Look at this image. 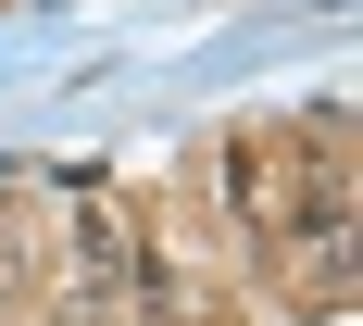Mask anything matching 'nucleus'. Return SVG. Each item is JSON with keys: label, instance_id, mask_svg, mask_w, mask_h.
<instances>
[{"label": "nucleus", "instance_id": "2", "mask_svg": "<svg viewBox=\"0 0 363 326\" xmlns=\"http://www.w3.org/2000/svg\"><path fill=\"white\" fill-rule=\"evenodd\" d=\"M26 289H38V226L0 214V326H26Z\"/></svg>", "mask_w": 363, "mask_h": 326}, {"label": "nucleus", "instance_id": "3", "mask_svg": "<svg viewBox=\"0 0 363 326\" xmlns=\"http://www.w3.org/2000/svg\"><path fill=\"white\" fill-rule=\"evenodd\" d=\"M113 314H125V289H63L50 301V326H113Z\"/></svg>", "mask_w": 363, "mask_h": 326}, {"label": "nucleus", "instance_id": "1", "mask_svg": "<svg viewBox=\"0 0 363 326\" xmlns=\"http://www.w3.org/2000/svg\"><path fill=\"white\" fill-rule=\"evenodd\" d=\"M150 251H138V226L125 214H75V289H138Z\"/></svg>", "mask_w": 363, "mask_h": 326}]
</instances>
